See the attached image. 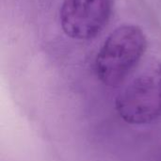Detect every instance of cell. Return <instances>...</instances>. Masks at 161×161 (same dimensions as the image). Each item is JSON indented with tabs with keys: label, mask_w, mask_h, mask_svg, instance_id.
Masks as SVG:
<instances>
[{
	"label": "cell",
	"mask_w": 161,
	"mask_h": 161,
	"mask_svg": "<svg viewBox=\"0 0 161 161\" xmlns=\"http://www.w3.org/2000/svg\"><path fill=\"white\" fill-rule=\"evenodd\" d=\"M119 117L129 125H142L161 117V63L146 64L115 98Z\"/></svg>",
	"instance_id": "cell-2"
},
{
	"label": "cell",
	"mask_w": 161,
	"mask_h": 161,
	"mask_svg": "<svg viewBox=\"0 0 161 161\" xmlns=\"http://www.w3.org/2000/svg\"><path fill=\"white\" fill-rule=\"evenodd\" d=\"M111 13L112 0H64L59 10V23L67 37L89 41L104 30Z\"/></svg>",
	"instance_id": "cell-3"
},
{
	"label": "cell",
	"mask_w": 161,
	"mask_h": 161,
	"mask_svg": "<svg viewBox=\"0 0 161 161\" xmlns=\"http://www.w3.org/2000/svg\"><path fill=\"white\" fill-rule=\"evenodd\" d=\"M147 44L146 35L139 25L126 24L116 27L95 57L97 78L108 87L122 84L140 63Z\"/></svg>",
	"instance_id": "cell-1"
}]
</instances>
